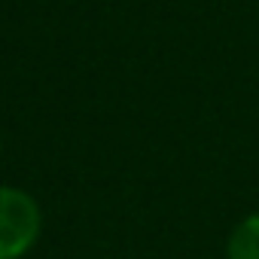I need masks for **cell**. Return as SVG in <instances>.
<instances>
[{"mask_svg": "<svg viewBox=\"0 0 259 259\" xmlns=\"http://www.w3.org/2000/svg\"><path fill=\"white\" fill-rule=\"evenodd\" d=\"M226 259H259V213L244 217L226 244Z\"/></svg>", "mask_w": 259, "mask_h": 259, "instance_id": "7a4b0ae2", "label": "cell"}, {"mask_svg": "<svg viewBox=\"0 0 259 259\" xmlns=\"http://www.w3.org/2000/svg\"><path fill=\"white\" fill-rule=\"evenodd\" d=\"M0 147H4V141H0Z\"/></svg>", "mask_w": 259, "mask_h": 259, "instance_id": "3957f363", "label": "cell"}, {"mask_svg": "<svg viewBox=\"0 0 259 259\" xmlns=\"http://www.w3.org/2000/svg\"><path fill=\"white\" fill-rule=\"evenodd\" d=\"M43 229L40 204L19 186H0V259H22Z\"/></svg>", "mask_w": 259, "mask_h": 259, "instance_id": "6da1fadb", "label": "cell"}]
</instances>
